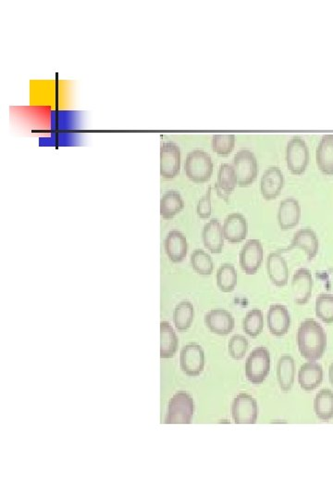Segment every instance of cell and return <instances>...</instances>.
<instances>
[{
	"label": "cell",
	"mask_w": 333,
	"mask_h": 501,
	"mask_svg": "<svg viewBox=\"0 0 333 501\" xmlns=\"http://www.w3.org/2000/svg\"><path fill=\"white\" fill-rule=\"evenodd\" d=\"M297 344L301 355L310 361H318L324 355L327 336L324 329L316 320H305L297 331Z\"/></svg>",
	"instance_id": "1"
},
{
	"label": "cell",
	"mask_w": 333,
	"mask_h": 501,
	"mask_svg": "<svg viewBox=\"0 0 333 501\" xmlns=\"http://www.w3.org/2000/svg\"><path fill=\"white\" fill-rule=\"evenodd\" d=\"M195 411V403L187 392L176 393L171 399L166 413V424H189Z\"/></svg>",
	"instance_id": "3"
},
{
	"label": "cell",
	"mask_w": 333,
	"mask_h": 501,
	"mask_svg": "<svg viewBox=\"0 0 333 501\" xmlns=\"http://www.w3.org/2000/svg\"><path fill=\"white\" fill-rule=\"evenodd\" d=\"M291 325L290 313L282 304H272L267 313V327L274 336L280 337L287 334Z\"/></svg>",
	"instance_id": "14"
},
{
	"label": "cell",
	"mask_w": 333,
	"mask_h": 501,
	"mask_svg": "<svg viewBox=\"0 0 333 501\" xmlns=\"http://www.w3.org/2000/svg\"><path fill=\"white\" fill-rule=\"evenodd\" d=\"M323 381V369L321 365L310 361L302 365L298 372V382L303 390H315Z\"/></svg>",
	"instance_id": "21"
},
{
	"label": "cell",
	"mask_w": 333,
	"mask_h": 501,
	"mask_svg": "<svg viewBox=\"0 0 333 501\" xmlns=\"http://www.w3.org/2000/svg\"><path fill=\"white\" fill-rule=\"evenodd\" d=\"M285 186V176L277 166H270L261 178L260 189L265 200L272 201L277 198Z\"/></svg>",
	"instance_id": "11"
},
{
	"label": "cell",
	"mask_w": 333,
	"mask_h": 501,
	"mask_svg": "<svg viewBox=\"0 0 333 501\" xmlns=\"http://www.w3.org/2000/svg\"><path fill=\"white\" fill-rule=\"evenodd\" d=\"M248 347H249V344H248L247 339L245 336L236 334L231 337L229 342V353L231 358L236 361H240V359L244 358Z\"/></svg>",
	"instance_id": "34"
},
{
	"label": "cell",
	"mask_w": 333,
	"mask_h": 501,
	"mask_svg": "<svg viewBox=\"0 0 333 501\" xmlns=\"http://www.w3.org/2000/svg\"><path fill=\"white\" fill-rule=\"evenodd\" d=\"M182 372L191 377H196L203 372L204 353L201 345L191 343L185 345L180 356Z\"/></svg>",
	"instance_id": "9"
},
{
	"label": "cell",
	"mask_w": 333,
	"mask_h": 501,
	"mask_svg": "<svg viewBox=\"0 0 333 501\" xmlns=\"http://www.w3.org/2000/svg\"><path fill=\"white\" fill-rule=\"evenodd\" d=\"M233 166L236 171L237 184L240 187L250 186L256 181L258 172V161L252 152L242 149L237 152Z\"/></svg>",
	"instance_id": "5"
},
{
	"label": "cell",
	"mask_w": 333,
	"mask_h": 501,
	"mask_svg": "<svg viewBox=\"0 0 333 501\" xmlns=\"http://www.w3.org/2000/svg\"><path fill=\"white\" fill-rule=\"evenodd\" d=\"M296 366L291 356L285 355L279 359L277 366V377L280 388L283 392L290 391L294 383Z\"/></svg>",
	"instance_id": "26"
},
{
	"label": "cell",
	"mask_w": 333,
	"mask_h": 501,
	"mask_svg": "<svg viewBox=\"0 0 333 501\" xmlns=\"http://www.w3.org/2000/svg\"><path fill=\"white\" fill-rule=\"evenodd\" d=\"M316 415L322 421H327L333 418V393L330 389H322L314 400Z\"/></svg>",
	"instance_id": "27"
},
{
	"label": "cell",
	"mask_w": 333,
	"mask_h": 501,
	"mask_svg": "<svg viewBox=\"0 0 333 501\" xmlns=\"http://www.w3.org/2000/svg\"><path fill=\"white\" fill-rule=\"evenodd\" d=\"M312 287L313 279L311 272L307 268L298 269L292 280L294 303L300 306L307 304L312 295Z\"/></svg>",
	"instance_id": "13"
},
{
	"label": "cell",
	"mask_w": 333,
	"mask_h": 501,
	"mask_svg": "<svg viewBox=\"0 0 333 501\" xmlns=\"http://www.w3.org/2000/svg\"><path fill=\"white\" fill-rule=\"evenodd\" d=\"M178 345V338L173 327L166 321H162L160 323V358H173Z\"/></svg>",
	"instance_id": "25"
},
{
	"label": "cell",
	"mask_w": 333,
	"mask_h": 501,
	"mask_svg": "<svg viewBox=\"0 0 333 501\" xmlns=\"http://www.w3.org/2000/svg\"><path fill=\"white\" fill-rule=\"evenodd\" d=\"M316 165L324 175H333V135H325L316 149Z\"/></svg>",
	"instance_id": "23"
},
{
	"label": "cell",
	"mask_w": 333,
	"mask_h": 501,
	"mask_svg": "<svg viewBox=\"0 0 333 501\" xmlns=\"http://www.w3.org/2000/svg\"><path fill=\"white\" fill-rule=\"evenodd\" d=\"M193 317H195V309L192 303L188 301L181 302L174 309V325L180 331H187L192 325Z\"/></svg>",
	"instance_id": "28"
},
{
	"label": "cell",
	"mask_w": 333,
	"mask_h": 501,
	"mask_svg": "<svg viewBox=\"0 0 333 501\" xmlns=\"http://www.w3.org/2000/svg\"><path fill=\"white\" fill-rule=\"evenodd\" d=\"M286 162L288 170L294 175H302L310 162V151L305 141L301 137H294L289 141L286 149Z\"/></svg>",
	"instance_id": "6"
},
{
	"label": "cell",
	"mask_w": 333,
	"mask_h": 501,
	"mask_svg": "<svg viewBox=\"0 0 333 501\" xmlns=\"http://www.w3.org/2000/svg\"><path fill=\"white\" fill-rule=\"evenodd\" d=\"M267 271L273 284L278 287L287 285L289 280L287 262L279 253H272L267 257Z\"/></svg>",
	"instance_id": "17"
},
{
	"label": "cell",
	"mask_w": 333,
	"mask_h": 501,
	"mask_svg": "<svg viewBox=\"0 0 333 501\" xmlns=\"http://www.w3.org/2000/svg\"><path fill=\"white\" fill-rule=\"evenodd\" d=\"M316 315L324 323H333V295L321 293L316 300Z\"/></svg>",
	"instance_id": "33"
},
{
	"label": "cell",
	"mask_w": 333,
	"mask_h": 501,
	"mask_svg": "<svg viewBox=\"0 0 333 501\" xmlns=\"http://www.w3.org/2000/svg\"><path fill=\"white\" fill-rule=\"evenodd\" d=\"M223 235L230 244H240L247 238L248 225L247 219L239 213L229 215L223 224Z\"/></svg>",
	"instance_id": "15"
},
{
	"label": "cell",
	"mask_w": 333,
	"mask_h": 501,
	"mask_svg": "<svg viewBox=\"0 0 333 501\" xmlns=\"http://www.w3.org/2000/svg\"><path fill=\"white\" fill-rule=\"evenodd\" d=\"M236 145V136L233 134H217L213 136L212 149L220 157H227L234 151Z\"/></svg>",
	"instance_id": "32"
},
{
	"label": "cell",
	"mask_w": 333,
	"mask_h": 501,
	"mask_svg": "<svg viewBox=\"0 0 333 501\" xmlns=\"http://www.w3.org/2000/svg\"><path fill=\"white\" fill-rule=\"evenodd\" d=\"M237 272L231 264L225 263L217 271V284L223 293H231L237 285Z\"/></svg>",
	"instance_id": "29"
},
{
	"label": "cell",
	"mask_w": 333,
	"mask_h": 501,
	"mask_svg": "<svg viewBox=\"0 0 333 501\" xmlns=\"http://www.w3.org/2000/svg\"><path fill=\"white\" fill-rule=\"evenodd\" d=\"M270 370V355L265 347H256L251 352L245 362V375L253 385L263 383Z\"/></svg>",
	"instance_id": "4"
},
{
	"label": "cell",
	"mask_w": 333,
	"mask_h": 501,
	"mask_svg": "<svg viewBox=\"0 0 333 501\" xmlns=\"http://www.w3.org/2000/svg\"><path fill=\"white\" fill-rule=\"evenodd\" d=\"M204 323L207 328L218 336H228L234 329V318L230 312L222 309L210 310L204 316Z\"/></svg>",
	"instance_id": "12"
},
{
	"label": "cell",
	"mask_w": 333,
	"mask_h": 501,
	"mask_svg": "<svg viewBox=\"0 0 333 501\" xmlns=\"http://www.w3.org/2000/svg\"><path fill=\"white\" fill-rule=\"evenodd\" d=\"M236 185L237 178L234 166L229 163L221 165L218 170V181L215 185L218 195L226 203H229V198L236 189Z\"/></svg>",
	"instance_id": "22"
},
{
	"label": "cell",
	"mask_w": 333,
	"mask_h": 501,
	"mask_svg": "<svg viewBox=\"0 0 333 501\" xmlns=\"http://www.w3.org/2000/svg\"><path fill=\"white\" fill-rule=\"evenodd\" d=\"M202 238L204 247L212 254H220L225 246V235L222 227L218 219H211L204 225Z\"/></svg>",
	"instance_id": "19"
},
{
	"label": "cell",
	"mask_w": 333,
	"mask_h": 501,
	"mask_svg": "<svg viewBox=\"0 0 333 501\" xmlns=\"http://www.w3.org/2000/svg\"><path fill=\"white\" fill-rule=\"evenodd\" d=\"M264 320L261 310L254 309L247 312L244 320V331L247 336L256 338L263 331Z\"/></svg>",
	"instance_id": "31"
},
{
	"label": "cell",
	"mask_w": 333,
	"mask_h": 501,
	"mask_svg": "<svg viewBox=\"0 0 333 501\" xmlns=\"http://www.w3.org/2000/svg\"><path fill=\"white\" fill-rule=\"evenodd\" d=\"M263 246L259 239H249L240 252V266L247 275H255L263 261Z\"/></svg>",
	"instance_id": "10"
},
{
	"label": "cell",
	"mask_w": 333,
	"mask_h": 501,
	"mask_svg": "<svg viewBox=\"0 0 333 501\" xmlns=\"http://www.w3.org/2000/svg\"><path fill=\"white\" fill-rule=\"evenodd\" d=\"M301 217V206L293 197L285 199L280 204L278 211V223L282 230H289L299 224Z\"/></svg>",
	"instance_id": "16"
},
{
	"label": "cell",
	"mask_w": 333,
	"mask_h": 501,
	"mask_svg": "<svg viewBox=\"0 0 333 501\" xmlns=\"http://www.w3.org/2000/svg\"><path fill=\"white\" fill-rule=\"evenodd\" d=\"M184 171L187 178L195 183L209 181L213 173L211 157L201 149L190 152L185 160Z\"/></svg>",
	"instance_id": "2"
},
{
	"label": "cell",
	"mask_w": 333,
	"mask_h": 501,
	"mask_svg": "<svg viewBox=\"0 0 333 501\" xmlns=\"http://www.w3.org/2000/svg\"><path fill=\"white\" fill-rule=\"evenodd\" d=\"M318 239L315 231L311 228H302L294 234L290 246L285 250H291L296 248H301L307 253L308 260H312L316 257L318 252Z\"/></svg>",
	"instance_id": "18"
},
{
	"label": "cell",
	"mask_w": 333,
	"mask_h": 501,
	"mask_svg": "<svg viewBox=\"0 0 333 501\" xmlns=\"http://www.w3.org/2000/svg\"><path fill=\"white\" fill-rule=\"evenodd\" d=\"M196 212L202 219H207L211 216V188L209 187L206 194L199 200Z\"/></svg>",
	"instance_id": "35"
},
{
	"label": "cell",
	"mask_w": 333,
	"mask_h": 501,
	"mask_svg": "<svg viewBox=\"0 0 333 501\" xmlns=\"http://www.w3.org/2000/svg\"><path fill=\"white\" fill-rule=\"evenodd\" d=\"M181 170V149L173 141H166L160 147V175L165 179H173Z\"/></svg>",
	"instance_id": "7"
},
{
	"label": "cell",
	"mask_w": 333,
	"mask_h": 501,
	"mask_svg": "<svg viewBox=\"0 0 333 501\" xmlns=\"http://www.w3.org/2000/svg\"><path fill=\"white\" fill-rule=\"evenodd\" d=\"M191 266L195 269L196 273L202 276L211 275L214 264L211 257L202 249H196L190 258Z\"/></svg>",
	"instance_id": "30"
},
{
	"label": "cell",
	"mask_w": 333,
	"mask_h": 501,
	"mask_svg": "<svg viewBox=\"0 0 333 501\" xmlns=\"http://www.w3.org/2000/svg\"><path fill=\"white\" fill-rule=\"evenodd\" d=\"M184 201L179 192L168 190L164 193L160 201V215L164 219H173L176 215L184 210Z\"/></svg>",
	"instance_id": "24"
},
{
	"label": "cell",
	"mask_w": 333,
	"mask_h": 501,
	"mask_svg": "<svg viewBox=\"0 0 333 501\" xmlns=\"http://www.w3.org/2000/svg\"><path fill=\"white\" fill-rule=\"evenodd\" d=\"M258 410L256 399L247 394H238L231 406V414L236 424H255Z\"/></svg>",
	"instance_id": "8"
},
{
	"label": "cell",
	"mask_w": 333,
	"mask_h": 501,
	"mask_svg": "<svg viewBox=\"0 0 333 501\" xmlns=\"http://www.w3.org/2000/svg\"><path fill=\"white\" fill-rule=\"evenodd\" d=\"M187 238L178 230H171L165 239V252L171 262L181 263L187 255Z\"/></svg>",
	"instance_id": "20"
},
{
	"label": "cell",
	"mask_w": 333,
	"mask_h": 501,
	"mask_svg": "<svg viewBox=\"0 0 333 501\" xmlns=\"http://www.w3.org/2000/svg\"><path fill=\"white\" fill-rule=\"evenodd\" d=\"M329 376H330V383H332V385L333 386V363L332 365H330V370H329Z\"/></svg>",
	"instance_id": "36"
}]
</instances>
